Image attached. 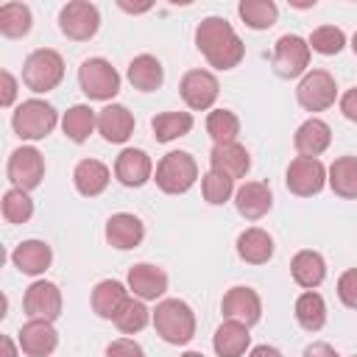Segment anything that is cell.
<instances>
[{"label":"cell","mask_w":357,"mask_h":357,"mask_svg":"<svg viewBox=\"0 0 357 357\" xmlns=\"http://www.w3.org/2000/svg\"><path fill=\"white\" fill-rule=\"evenodd\" d=\"M201 192H204V201H206V204L218 206V204H226V201L231 198L234 181H231L229 176H223V173L209 170V173H204V178H201Z\"/></svg>","instance_id":"cell-40"},{"label":"cell","mask_w":357,"mask_h":357,"mask_svg":"<svg viewBox=\"0 0 357 357\" xmlns=\"http://www.w3.org/2000/svg\"><path fill=\"white\" fill-rule=\"evenodd\" d=\"M153 315L148 312V307H145V301L142 298H128L126 304H123V310L117 312V318H114V326L123 332V335H137L139 329H145L148 326V321H151Z\"/></svg>","instance_id":"cell-37"},{"label":"cell","mask_w":357,"mask_h":357,"mask_svg":"<svg viewBox=\"0 0 357 357\" xmlns=\"http://www.w3.org/2000/svg\"><path fill=\"white\" fill-rule=\"evenodd\" d=\"M128 290L134 293V298L156 301L167 290V273L151 262H137L128 271Z\"/></svg>","instance_id":"cell-16"},{"label":"cell","mask_w":357,"mask_h":357,"mask_svg":"<svg viewBox=\"0 0 357 357\" xmlns=\"http://www.w3.org/2000/svg\"><path fill=\"white\" fill-rule=\"evenodd\" d=\"M248 357H282V351H279L276 346H268V343H262V346H254Z\"/></svg>","instance_id":"cell-46"},{"label":"cell","mask_w":357,"mask_h":357,"mask_svg":"<svg viewBox=\"0 0 357 357\" xmlns=\"http://www.w3.org/2000/svg\"><path fill=\"white\" fill-rule=\"evenodd\" d=\"M220 312H223L226 321H237V324L254 326L262 318V301H259L254 287L237 284V287L226 290V296L220 301Z\"/></svg>","instance_id":"cell-14"},{"label":"cell","mask_w":357,"mask_h":357,"mask_svg":"<svg viewBox=\"0 0 357 357\" xmlns=\"http://www.w3.org/2000/svg\"><path fill=\"white\" fill-rule=\"evenodd\" d=\"M329 142H332V128H329L324 120H318V117L304 120V123L296 128V137H293L296 151H298L301 156H312V159H318V156L329 148Z\"/></svg>","instance_id":"cell-23"},{"label":"cell","mask_w":357,"mask_h":357,"mask_svg":"<svg viewBox=\"0 0 357 357\" xmlns=\"http://www.w3.org/2000/svg\"><path fill=\"white\" fill-rule=\"evenodd\" d=\"M209 165H212L215 173H223V176H229L234 181V178H243L248 173L251 156L240 142H229V145H215L212 148Z\"/></svg>","instance_id":"cell-24"},{"label":"cell","mask_w":357,"mask_h":357,"mask_svg":"<svg viewBox=\"0 0 357 357\" xmlns=\"http://www.w3.org/2000/svg\"><path fill=\"white\" fill-rule=\"evenodd\" d=\"M178 92L192 112H204V109H212V103L218 100L220 84L209 70H187L181 75Z\"/></svg>","instance_id":"cell-12"},{"label":"cell","mask_w":357,"mask_h":357,"mask_svg":"<svg viewBox=\"0 0 357 357\" xmlns=\"http://www.w3.org/2000/svg\"><path fill=\"white\" fill-rule=\"evenodd\" d=\"M156 142H173L192 131V114L190 112H162L151 120Z\"/></svg>","instance_id":"cell-33"},{"label":"cell","mask_w":357,"mask_h":357,"mask_svg":"<svg viewBox=\"0 0 357 357\" xmlns=\"http://www.w3.org/2000/svg\"><path fill=\"white\" fill-rule=\"evenodd\" d=\"M120 8H123V11H134V14H139V11H148L151 6H148V3H145V6H128V3H120Z\"/></svg>","instance_id":"cell-48"},{"label":"cell","mask_w":357,"mask_h":357,"mask_svg":"<svg viewBox=\"0 0 357 357\" xmlns=\"http://www.w3.org/2000/svg\"><path fill=\"white\" fill-rule=\"evenodd\" d=\"M61 128H64V137H67L70 142L81 145V142H86L89 134L98 128V114H95L86 103H75V106H70V109L64 112Z\"/></svg>","instance_id":"cell-30"},{"label":"cell","mask_w":357,"mask_h":357,"mask_svg":"<svg viewBox=\"0 0 357 357\" xmlns=\"http://www.w3.org/2000/svg\"><path fill=\"white\" fill-rule=\"evenodd\" d=\"M6 173H8V181L17 187V190H36L45 178V159L42 153L33 148V145H22L17 148L11 156H8V165H6Z\"/></svg>","instance_id":"cell-10"},{"label":"cell","mask_w":357,"mask_h":357,"mask_svg":"<svg viewBox=\"0 0 357 357\" xmlns=\"http://www.w3.org/2000/svg\"><path fill=\"white\" fill-rule=\"evenodd\" d=\"M271 61H273V73L279 78H287L290 81V78L304 75L307 67H310V45H307V39H301L296 33L279 36Z\"/></svg>","instance_id":"cell-9"},{"label":"cell","mask_w":357,"mask_h":357,"mask_svg":"<svg viewBox=\"0 0 357 357\" xmlns=\"http://www.w3.org/2000/svg\"><path fill=\"white\" fill-rule=\"evenodd\" d=\"M307 45H310V50H315L321 56H337L343 50V45H346V33L340 28H335V25H321V28L312 31Z\"/></svg>","instance_id":"cell-38"},{"label":"cell","mask_w":357,"mask_h":357,"mask_svg":"<svg viewBox=\"0 0 357 357\" xmlns=\"http://www.w3.org/2000/svg\"><path fill=\"white\" fill-rule=\"evenodd\" d=\"M237 254L248 265H265L273 257V240H271V234L265 229L251 226V229L240 231V237H237Z\"/></svg>","instance_id":"cell-29"},{"label":"cell","mask_w":357,"mask_h":357,"mask_svg":"<svg viewBox=\"0 0 357 357\" xmlns=\"http://www.w3.org/2000/svg\"><path fill=\"white\" fill-rule=\"evenodd\" d=\"M301 357H340L329 343H310Z\"/></svg>","instance_id":"cell-45"},{"label":"cell","mask_w":357,"mask_h":357,"mask_svg":"<svg viewBox=\"0 0 357 357\" xmlns=\"http://www.w3.org/2000/svg\"><path fill=\"white\" fill-rule=\"evenodd\" d=\"M17 343H20L22 354H28V357H50L59 346V332L53 329V321L31 318L28 324H22Z\"/></svg>","instance_id":"cell-15"},{"label":"cell","mask_w":357,"mask_h":357,"mask_svg":"<svg viewBox=\"0 0 357 357\" xmlns=\"http://www.w3.org/2000/svg\"><path fill=\"white\" fill-rule=\"evenodd\" d=\"M326 181L335 195L340 198H357V156H340L329 165Z\"/></svg>","instance_id":"cell-31"},{"label":"cell","mask_w":357,"mask_h":357,"mask_svg":"<svg viewBox=\"0 0 357 357\" xmlns=\"http://www.w3.org/2000/svg\"><path fill=\"white\" fill-rule=\"evenodd\" d=\"M78 84L89 100H112L120 92V73L112 67V61L95 56L78 67Z\"/></svg>","instance_id":"cell-6"},{"label":"cell","mask_w":357,"mask_h":357,"mask_svg":"<svg viewBox=\"0 0 357 357\" xmlns=\"http://www.w3.org/2000/svg\"><path fill=\"white\" fill-rule=\"evenodd\" d=\"M128 81H131V86L139 89V92H153V89H159L162 81H165L162 61H159L156 56H151V53L134 56L131 64H128Z\"/></svg>","instance_id":"cell-28"},{"label":"cell","mask_w":357,"mask_h":357,"mask_svg":"<svg viewBox=\"0 0 357 357\" xmlns=\"http://www.w3.org/2000/svg\"><path fill=\"white\" fill-rule=\"evenodd\" d=\"M153 329L170 346H184L195 335V312L181 298H162L153 310Z\"/></svg>","instance_id":"cell-2"},{"label":"cell","mask_w":357,"mask_h":357,"mask_svg":"<svg viewBox=\"0 0 357 357\" xmlns=\"http://www.w3.org/2000/svg\"><path fill=\"white\" fill-rule=\"evenodd\" d=\"M22 310L28 318H36V321H56L61 315V290L47 282V279H39L33 282L25 296H22Z\"/></svg>","instance_id":"cell-13"},{"label":"cell","mask_w":357,"mask_h":357,"mask_svg":"<svg viewBox=\"0 0 357 357\" xmlns=\"http://www.w3.org/2000/svg\"><path fill=\"white\" fill-rule=\"evenodd\" d=\"M198 178V165L187 151H170L156 165V187L167 195L187 192Z\"/></svg>","instance_id":"cell-5"},{"label":"cell","mask_w":357,"mask_h":357,"mask_svg":"<svg viewBox=\"0 0 357 357\" xmlns=\"http://www.w3.org/2000/svg\"><path fill=\"white\" fill-rule=\"evenodd\" d=\"M109 178H112L109 167L103 162H98V159H81L75 165V170H73V184L84 198L100 195L109 187Z\"/></svg>","instance_id":"cell-25"},{"label":"cell","mask_w":357,"mask_h":357,"mask_svg":"<svg viewBox=\"0 0 357 357\" xmlns=\"http://www.w3.org/2000/svg\"><path fill=\"white\" fill-rule=\"evenodd\" d=\"M234 206H237V212L245 220L265 218L271 212V206H273L271 187L265 181H245V184H240L237 192H234Z\"/></svg>","instance_id":"cell-17"},{"label":"cell","mask_w":357,"mask_h":357,"mask_svg":"<svg viewBox=\"0 0 357 357\" xmlns=\"http://www.w3.org/2000/svg\"><path fill=\"white\" fill-rule=\"evenodd\" d=\"M237 14H240V20H243L248 28H254V31H265V28L276 25L279 8H276L273 0H240Z\"/></svg>","instance_id":"cell-34"},{"label":"cell","mask_w":357,"mask_h":357,"mask_svg":"<svg viewBox=\"0 0 357 357\" xmlns=\"http://www.w3.org/2000/svg\"><path fill=\"white\" fill-rule=\"evenodd\" d=\"M11 262L17 271L28 273V276H39L50 268L53 262V251L45 240H22L14 251H11Z\"/></svg>","instance_id":"cell-21"},{"label":"cell","mask_w":357,"mask_h":357,"mask_svg":"<svg viewBox=\"0 0 357 357\" xmlns=\"http://www.w3.org/2000/svg\"><path fill=\"white\" fill-rule=\"evenodd\" d=\"M98 131L106 142H126L134 134V114L123 103H109L98 112Z\"/></svg>","instance_id":"cell-19"},{"label":"cell","mask_w":357,"mask_h":357,"mask_svg":"<svg viewBox=\"0 0 357 357\" xmlns=\"http://www.w3.org/2000/svg\"><path fill=\"white\" fill-rule=\"evenodd\" d=\"M128 298H131V296H128L126 284L117 282V279H103V282H98V284L92 287V310H95V315L103 318V321H114L117 312L123 310V304H126Z\"/></svg>","instance_id":"cell-22"},{"label":"cell","mask_w":357,"mask_h":357,"mask_svg":"<svg viewBox=\"0 0 357 357\" xmlns=\"http://www.w3.org/2000/svg\"><path fill=\"white\" fill-rule=\"evenodd\" d=\"M31 215H33L31 195L25 190H17V187L6 190V195H3V218L8 223H25V220H31Z\"/></svg>","instance_id":"cell-39"},{"label":"cell","mask_w":357,"mask_h":357,"mask_svg":"<svg viewBox=\"0 0 357 357\" xmlns=\"http://www.w3.org/2000/svg\"><path fill=\"white\" fill-rule=\"evenodd\" d=\"M206 134L215 139V145L237 142L240 137V117L229 109H215L206 114Z\"/></svg>","instance_id":"cell-35"},{"label":"cell","mask_w":357,"mask_h":357,"mask_svg":"<svg viewBox=\"0 0 357 357\" xmlns=\"http://www.w3.org/2000/svg\"><path fill=\"white\" fill-rule=\"evenodd\" d=\"M151 170H153L151 156H148L145 151H139V148H126V151H120V156H117V162H114V176H117V181L126 184V187H142V184L151 178Z\"/></svg>","instance_id":"cell-20"},{"label":"cell","mask_w":357,"mask_h":357,"mask_svg":"<svg viewBox=\"0 0 357 357\" xmlns=\"http://www.w3.org/2000/svg\"><path fill=\"white\" fill-rule=\"evenodd\" d=\"M0 86H3V92H0V106H11L14 103V98H17V78L8 73V70H3L0 73Z\"/></svg>","instance_id":"cell-43"},{"label":"cell","mask_w":357,"mask_h":357,"mask_svg":"<svg viewBox=\"0 0 357 357\" xmlns=\"http://www.w3.org/2000/svg\"><path fill=\"white\" fill-rule=\"evenodd\" d=\"M296 321L307 332L324 329V324H326V301H324V296L315 293V290L301 293L296 298Z\"/></svg>","instance_id":"cell-32"},{"label":"cell","mask_w":357,"mask_h":357,"mask_svg":"<svg viewBox=\"0 0 357 357\" xmlns=\"http://www.w3.org/2000/svg\"><path fill=\"white\" fill-rule=\"evenodd\" d=\"M284 184L293 195L298 198H312L324 190L326 184V167L321 159H312V156H296L290 165H287V173H284Z\"/></svg>","instance_id":"cell-8"},{"label":"cell","mask_w":357,"mask_h":357,"mask_svg":"<svg viewBox=\"0 0 357 357\" xmlns=\"http://www.w3.org/2000/svg\"><path fill=\"white\" fill-rule=\"evenodd\" d=\"M248 346H251V335H248V326H245V324L223 321V324L215 329L212 349H215L218 357H243Z\"/></svg>","instance_id":"cell-26"},{"label":"cell","mask_w":357,"mask_h":357,"mask_svg":"<svg viewBox=\"0 0 357 357\" xmlns=\"http://www.w3.org/2000/svg\"><path fill=\"white\" fill-rule=\"evenodd\" d=\"M106 357H145L142 346L131 337H117L106 346Z\"/></svg>","instance_id":"cell-42"},{"label":"cell","mask_w":357,"mask_h":357,"mask_svg":"<svg viewBox=\"0 0 357 357\" xmlns=\"http://www.w3.org/2000/svg\"><path fill=\"white\" fill-rule=\"evenodd\" d=\"M31 31V8L25 3H3L0 6V33L8 39H20Z\"/></svg>","instance_id":"cell-36"},{"label":"cell","mask_w":357,"mask_h":357,"mask_svg":"<svg viewBox=\"0 0 357 357\" xmlns=\"http://www.w3.org/2000/svg\"><path fill=\"white\" fill-rule=\"evenodd\" d=\"M337 298L349 310H357V268H349V271L340 273V279H337Z\"/></svg>","instance_id":"cell-41"},{"label":"cell","mask_w":357,"mask_h":357,"mask_svg":"<svg viewBox=\"0 0 357 357\" xmlns=\"http://www.w3.org/2000/svg\"><path fill=\"white\" fill-rule=\"evenodd\" d=\"M296 98H298L301 109H307V112H324V109H329L335 103L337 84H335V78L326 70H310L298 81Z\"/></svg>","instance_id":"cell-11"},{"label":"cell","mask_w":357,"mask_h":357,"mask_svg":"<svg viewBox=\"0 0 357 357\" xmlns=\"http://www.w3.org/2000/svg\"><path fill=\"white\" fill-rule=\"evenodd\" d=\"M61 78H64V59L50 47L33 50L22 64V84L31 92H50L61 84Z\"/></svg>","instance_id":"cell-3"},{"label":"cell","mask_w":357,"mask_h":357,"mask_svg":"<svg viewBox=\"0 0 357 357\" xmlns=\"http://www.w3.org/2000/svg\"><path fill=\"white\" fill-rule=\"evenodd\" d=\"M340 112H343L346 120L357 123V86H351V89L343 92V98H340Z\"/></svg>","instance_id":"cell-44"},{"label":"cell","mask_w":357,"mask_h":357,"mask_svg":"<svg viewBox=\"0 0 357 357\" xmlns=\"http://www.w3.org/2000/svg\"><path fill=\"white\" fill-rule=\"evenodd\" d=\"M56 123H59L56 109L39 98L22 100L11 117V128L20 139H45L56 128Z\"/></svg>","instance_id":"cell-4"},{"label":"cell","mask_w":357,"mask_h":357,"mask_svg":"<svg viewBox=\"0 0 357 357\" xmlns=\"http://www.w3.org/2000/svg\"><path fill=\"white\" fill-rule=\"evenodd\" d=\"M142 237H145V226L131 212H117L106 220V240L112 248H120V251L137 248L142 243Z\"/></svg>","instance_id":"cell-18"},{"label":"cell","mask_w":357,"mask_h":357,"mask_svg":"<svg viewBox=\"0 0 357 357\" xmlns=\"http://www.w3.org/2000/svg\"><path fill=\"white\" fill-rule=\"evenodd\" d=\"M0 343H3V357H17V349H14V340H11L8 335H6V337H3Z\"/></svg>","instance_id":"cell-47"},{"label":"cell","mask_w":357,"mask_h":357,"mask_svg":"<svg viewBox=\"0 0 357 357\" xmlns=\"http://www.w3.org/2000/svg\"><path fill=\"white\" fill-rule=\"evenodd\" d=\"M351 50H354V56H357V31H354V36H351Z\"/></svg>","instance_id":"cell-49"},{"label":"cell","mask_w":357,"mask_h":357,"mask_svg":"<svg viewBox=\"0 0 357 357\" xmlns=\"http://www.w3.org/2000/svg\"><path fill=\"white\" fill-rule=\"evenodd\" d=\"M290 273H293V282H296L298 287L315 290V287L326 279V262H324V257H321L318 251L304 248V251H298V254L293 257Z\"/></svg>","instance_id":"cell-27"},{"label":"cell","mask_w":357,"mask_h":357,"mask_svg":"<svg viewBox=\"0 0 357 357\" xmlns=\"http://www.w3.org/2000/svg\"><path fill=\"white\" fill-rule=\"evenodd\" d=\"M195 47L215 70H231L243 61L245 45L223 17H206L195 28Z\"/></svg>","instance_id":"cell-1"},{"label":"cell","mask_w":357,"mask_h":357,"mask_svg":"<svg viewBox=\"0 0 357 357\" xmlns=\"http://www.w3.org/2000/svg\"><path fill=\"white\" fill-rule=\"evenodd\" d=\"M59 28L73 42H89L100 28V11L89 0H73L59 11Z\"/></svg>","instance_id":"cell-7"},{"label":"cell","mask_w":357,"mask_h":357,"mask_svg":"<svg viewBox=\"0 0 357 357\" xmlns=\"http://www.w3.org/2000/svg\"><path fill=\"white\" fill-rule=\"evenodd\" d=\"M181 357H204V354H201V351H184Z\"/></svg>","instance_id":"cell-50"}]
</instances>
